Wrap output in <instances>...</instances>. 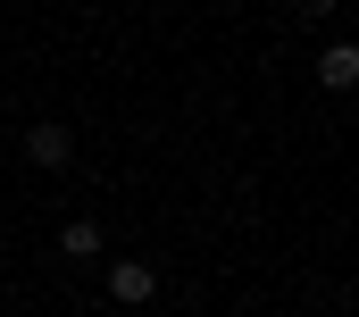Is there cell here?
I'll use <instances>...</instances> for the list:
<instances>
[{"instance_id":"6da1fadb","label":"cell","mask_w":359,"mask_h":317,"mask_svg":"<svg viewBox=\"0 0 359 317\" xmlns=\"http://www.w3.org/2000/svg\"><path fill=\"white\" fill-rule=\"evenodd\" d=\"M25 158H34L42 175H59V167L76 158V126H67V117H34V126H25Z\"/></svg>"},{"instance_id":"277c9868","label":"cell","mask_w":359,"mask_h":317,"mask_svg":"<svg viewBox=\"0 0 359 317\" xmlns=\"http://www.w3.org/2000/svg\"><path fill=\"white\" fill-rule=\"evenodd\" d=\"M318 83H326V92H351V83H359V42L334 34V42L318 50Z\"/></svg>"},{"instance_id":"7a4b0ae2","label":"cell","mask_w":359,"mask_h":317,"mask_svg":"<svg viewBox=\"0 0 359 317\" xmlns=\"http://www.w3.org/2000/svg\"><path fill=\"white\" fill-rule=\"evenodd\" d=\"M109 301H117V309L159 301V267H151V259H109Z\"/></svg>"},{"instance_id":"3957f363","label":"cell","mask_w":359,"mask_h":317,"mask_svg":"<svg viewBox=\"0 0 359 317\" xmlns=\"http://www.w3.org/2000/svg\"><path fill=\"white\" fill-rule=\"evenodd\" d=\"M59 259H67V267H92V259H109V234H100L92 217H67V226H59Z\"/></svg>"},{"instance_id":"5b68a950","label":"cell","mask_w":359,"mask_h":317,"mask_svg":"<svg viewBox=\"0 0 359 317\" xmlns=\"http://www.w3.org/2000/svg\"><path fill=\"white\" fill-rule=\"evenodd\" d=\"M292 8H301V25H326V17H334L343 0H292Z\"/></svg>"}]
</instances>
